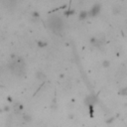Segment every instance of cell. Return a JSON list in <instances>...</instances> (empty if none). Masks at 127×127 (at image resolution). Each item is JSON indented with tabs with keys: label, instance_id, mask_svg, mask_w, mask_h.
<instances>
[{
	"label": "cell",
	"instance_id": "cell-2",
	"mask_svg": "<svg viewBox=\"0 0 127 127\" xmlns=\"http://www.w3.org/2000/svg\"><path fill=\"white\" fill-rule=\"evenodd\" d=\"M120 11H121V7H120V6H115V7L113 8V13H115V14L119 13Z\"/></svg>",
	"mask_w": 127,
	"mask_h": 127
},
{
	"label": "cell",
	"instance_id": "cell-1",
	"mask_svg": "<svg viewBox=\"0 0 127 127\" xmlns=\"http://www.w3.org/2000/svg\"><path fill=\"white\" fill-rule=\"evenodd\" d=\"M95 38H96V40H98V41H103V40H104V34H103V33H98V34H96Z\"/></svg>",
	"mask_w": 127,
	"mask_h": 127
}]
</instances>
